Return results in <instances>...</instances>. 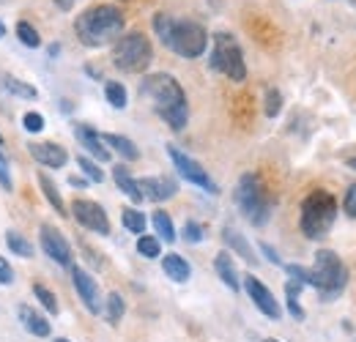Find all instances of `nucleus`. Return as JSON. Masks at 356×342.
<instances>
[{"label": "nucleus", "mask_w": 356, "mask_h": 342, "mask_svg": "<svg viewBox=\"0 0 356 342\" xmlns=\"http://www.w3.org/2000/svg\"><path fill=\"white\" fill-rule=\"evenodd\" d=\"M151 60H154V47L148 42V36H143L137 31L121 36L113 47V63L121 72L140 74V72H145L151 66Z\"/></svg>", "instance_id": "423d86ee"}, {"label": "nucleus", "mask_w": 356, "mask_h": 342, "mask_svg": "<svg viewBox=\"0 0 356 342\" xmlns=\"http://www.w3.org/2000/svg\"><path fill=\"white\" fill-rule=\"evenodd\" d=\"M140 192H143V200H151V203H162V200H170L176 197L178 184L170 175H151V178H140L137 181Z\"/></svg>", "instance_id": "ddd939ff"}, {"label": "nucleus", "mask_w": 356, "mask_h": 342, "mask_svg": "<svg viewBox=\"0 0 356 342\" xmlns=\"http://www.w3.org/2000/svg\"><path fill=\"white\" fill-rule=\"evenodd\" d=\"M22 127L36 134V131H42V129H44V118H42L39 113H28V115L22 118Z\"/></svg>", "instance_id": "4c0bfd02"}, {"label": "nucleus", "mask_w": 356, "mask_h": 342, "mask_svg": "<svg viewBox=\"0 0 356 342\" xmlns=\"http://www.w3.org/2000/svg\"><path fill=\"white\" fill-rule=\"evenodd\" d=\"M121 222H124V227H127L129 233H137V236L145 233V216H143V211H137V209H124Z\"/></svg>", "instance_id": "bb28decb"}, {"label": "nucleus", "mask_w": 356, "mask_h": 342, "mask_svg": "<svg viewBox=\"0 0 356 342\" xmlns=\"http://www.w3.org/2000/svg\"><path fill=\"white\" fill-rule=\"evenodd\" d=\"M140 93L145 99H151L156 115L173 129V131H181L189 121V107H186V93L173 74H148L140 86Z\"/></svg>", "instance_id": "f257e3e1"}, {"label": "nucleus", "mask_w": 356, "mask_h": 342, "mask_svg": "<svg viewBox=\"0 0 356 342\" xmlns=\"http://www.w3.org/2000/svg\"><path fill=\"white\" fill-rule=\"evenodd\" d=\"M39 184H42V192H44V197L49 200V206L58 211L60 216H66L69 211H66V206H63V197H60V192L55 189V184L49 181V175L47 172H39Z\"/></svg>", "instance_id": "5701e85b"}, {"label": "nucleus", "mask_w": 356, "mask_h": 342, "mask_svg": "<svg viewBox=\"0 0 356 342\" xmlns=\"http://www.w3.org/2000/svg\"><path fill=\"white\" fill-rule=\"evenodd\" d=\"M214 268H217V277L222 279L225 285L230 288V291H238L241 288V279H238V271H236V266H233V257L227 255V252H220L217 260H214Z\"/></svg>", "instance_id": "412c9836"}, {"label": "nucleus", "mask_w": 356, "mask_h": 342, "mask_svg": "<svg viewBox=\"0 0 356 342\" xmlns=\"http://www.w3.org/2000/svg\"><path fill=\"white\" fill-rule=\"evenodd\" d=\"M168 156L173 159V168L178 170L181 178H186L189 184L200 186V189H203V192H209V195H217V192H220V186L214 184V178L203 170L192 156H186L184 151H178L176 145H168Z\"/></svg>", "instance_id": "1a4fd4ad"}, {"label": "nucleus", "mask_w": 356, "mask_h": 342, "mask_svg": "<svg viewBox=\"0 0 356 342\" xmlns=\"http://www.w3.org/2000/svg\"><path fill=\"white\" fill-rule=\"evenodd\" d=\"M137 252H140L143 257H148V260L159 257V255H162L159 238H154V236H140V238H137Z\"/></svg>", "instance_id": "7c9ffc66"}, {"label": "nucleus", "mask_w": 356, "mask_h": 342, "mask_svg": "<svg viewBox=\"0 0 356 342\" xmlns=\"http://www.w3.org/2000/svg\"><path fill=\"white\" fill-rule=\"evenodd\" d=\"M113 178H115V184H118V189L132 200V203H143V192H140V186H137V181L132 178V172L129 168H124V165H118V168H113Z\"/></svg>", "instance_id": "aec40b11"}, {"label": "nucleus", "mask_w": 356, "mask_h": 342, "mask_svg": "<svg viewBox=\"0 0 356 342\" xmlns=\"http://www.w3.org/2000/svg\"><path fill=\"white\" fill-rule=\"evenodd\" d=\"M74 31H77V39L86 47H90V49L107 47V44L121 39V33H124V14H121L118 6H110V3L90 6V8H86L77 17Z\"/></svg>", "instance_id": "7ed1b4c3"}, {"label": "nucleus", "mask_w": 356, "mask_h": 342, "mask_svg": "<svg viewBox=\"0 0 356 342\" xmlns=\"http://www.w3.org/2000/svg\"><path fill=\"white\" fill-rule=\"evenodd\" d=\"M72 214H74V219L83 227H88V230L99 233V236H110V219H107V211L99 203H93V200H74L72 203Z\"/></svg>", "instance_id": "9d476101"}, {"label": "nucleus", "mask_w": 356, "mask_h": 342, "mask_svg": "<svg viewBox=\"0 0 356 342\" xmlns=\"http://www.w3.org/2000/svg\"><path fill=\"white\" fill-rule=\"evenodd\" d=\"M154 230L159 233V238H165V241H176V227H173V219L168 211H156L154 214Z\"/></svg>", "instance_id": "a878e982"}, {"label": "nucleus", "mask_w": 356, "mask_h": 342, "mask_svg": "<svg viewBox=\"0 0 356 342\" xmlns=\"http://www.w3.org/2000/svg\"><path fill=\"white\" fill-rule=\"evenodd\" d=\"M28 151H31V156L39 162V165H44V168H63L66 165V159H69V154L60 148V145H55V142H31L28 145Z\"/></svg>", "instance_id": "2eb2a0df"}, {"label": "nucleus", "mask_w": 356, "mask_h": 342, "mask_svg": "<svg viewBox=\"0 0 356 342\" xmlns=\"http://www.w3.org/2000/svg\"><path fill=\"white\" fill-rule=\"evenodd\" d=\"M55 3H58L60 8H69V6H72V0H55Z\"/></svg>", "instance_id": "c03bdc74"}, {"label": "nucleus", "mask_w": 356, "mask_h": 342, "mask_svg": "<svg viewBox=\"0 0 356 342\" xmlns=\"http://www.w3.org/2000/svg\"><path fill=\"white\" fill-rule=\"evenodd\" d=\"M154 31L159 36V42L165 44L168 49H173L176 55L192 60V58H200L206 52V44H209V33L200 22L195 19H176L173 14H156L154 17Z\"/></svg>", "instance_id": "f03ea898"}, {"label": "nucleus", "mask_w": 356, "mask_h": 342, "mask_svg": "<svg viewBox=\"0 0 356 342\" xmlns=\"http://www.w3.org/2000/svg\"><path fill=\"white\" fill-rule=\"evenodd\" d=\"M3 36H6V25L0 22V39H3Z\"/></svg>", "instance_id": "49530a36"}, {"label": "nucleus", "mask_w": 356, "mask_h": 342, "mask_svg": "<svg viewBox=\"0 0 356 342\" xmlns=\"http://www.w3.org/2000/svg\"><path fill=\"white\" fill-rule=\"evenodd\" d=\"M6 244H8V250H11L14 255L33 257V244H31L22 233H17V230H8V233H6Z\"/></svg>", "instance_id": "b1692460"}, {"label": "nucleus", "mask_w": 356, "mask_h": 342, "mask_svg": "<svg viewBox=\"0 0 356 342\" xmlns=\"http://www.w3.org/2000/svg\"><path fill=\"white\" fill-rule=\"evenodd\" d=\"M74 134H77V140L83 142V148L88 151L96 162H107V159H110V148L102 142V137H99L90 127L77 124V127H74Z\"/></svg>", "instance_id": "dca6fc26"}, {"label": "nucleus", "mask_w": 356, "mask_h": 342, "mask_svg": "<svg viewBox=\"0 0 356 342\" xmlns=\"http://www.w3.org/2000/svg\"><path fill=\"white\" fill-rule=\"evenodd\" d=\"M236 203L252 225H258V227L266 225L268 214H271V200H268L264 184L258 181V175H252V172L241 175V181L236 186Z\"/></svg>", "instance_id": "0eeeda50"}, {"label": "nucleus", "mask_w": 356, "mask_h": 342, "mask_svg": "<svg viewBox=\"0 0 356 342\" xmlns=\"http://www.w3.org/2000/svg\"><path fill=\"white\" fill-rule=\"evenodd\" d=\"M0 184L3 189H11V172H8V162L3 159V154H0Z\"/></svg>", "instance_id": "a19ab883"}, {"label": "nucleus", "mask_w": 356, "mask_h": 342, "mask_svg": "<svg viewBox=\"0 0 356 342\" xmlns=\"http://www.w3.org/2000/svg\"><path fill=\"white\" fill-rule=\"evenodd\" d=\"M261 252L266 255L268 263H274V266H280V255H277V252H274V250H271L268 244H261Z\"/></svg>", "instance_id": "79ce46f5"}, {"label": "nucleus", "mask_w": 356, "mask_h": 342, "mask_svg": "<svg viewBox=\"0 0 356 342\" xmlns=\"http://www.w3.org/2000/svg\"><path fill=\"white\" fill-rule=\"evenodd\" d=\"M244 288H247V293H250L252 304H255L266 318H271V320L282 318V307H280V301L274 299V293L268 291L258 277H252V274H250V277H244Z\"/></svg>", "instance_id": "9b49d317"}, {"label": "nucleus", "mask_w": 356, "mask_h": 342, "mask_svg": "<svg viewBox=\"0 0 356 342\" xmlns=\"http://www.w3.org/2000/svg\"><path fill=\"white\" fill-rule=\"evenodd\" d=\"M69 184H72V186H86V178H77V175H72V178H69Z\"/></svg>", "instance_id": "37998d69"}, {"label": "nucleus", "mask_w": 356, "mask_h": 342, "mask_svg": "<svg viewBox=\"0 0 356 342\" xmlns=\"http://www.w3.org/2000/svg\"><path fill=\"white\" fill-rule=\"evenodd\" d=\"M124 312H127V304L121 299V293H110L107 296V320L113 326H118V320L124 318Z\"/></svg>", "instance_id": "c85d7f7f"}, {"label": "nucleus", "mask_w": 356, "mask_h": 342, "mask_svg": "<svg viewBox=\"0 0 356 342\" xmlns=\"http://www.w3.org/2000/svg\"><path fill=\"white\" fill-rule=\"evenodd\" d=\"M280 110H282V96H280V90L268 88L266 90V115L268 118H277Z\"/></svg>", "instance_id": "c9c22d12"}, {"label": "nucleus", "mask_w": 356, "mask_h": 342, "mask_svg": "<svg viewBox=\"0 0 356 342\" xmlns=\"http://www.w3.org/2000/svg\"><path fill=\"white\" fill-rule=\"evenodd\" d=\"M334 219H337V200H334V195H329L326 189L310 192L307 200L302 203V216H299L302 233L307 238H312V241H318V238H323L332 230Z\"/></svg>", "instance_id": "20e7f679"}, {"label": "nucleus", "mask_w": 356, "mask_h": 342, "mask_svg": "<svg viewBox=\"0 0 356 342\" xmlns=\"http://www.w3.org/2000/svg\"><path fill=\"white\" fill-rule=\"evenodd\" d=\"M222 238H225V244L236 252V255H241L250 266H255L258 263V255L252 252V247L247 244V238L238 233V230H233V227H225V233H222Z\"/></svg>", "instance_id": "a211bd4d"}, {"label": "nucleus", "mask_w": 356, "mask_h": 342, "mask_svg": "<svg viewBox=\"0 0 356 342\" xmlns=\"http://www.w3.org/2000/svg\"><path fill=\"white\" fill-rule=\"evenodd\" d=\"M162 268H165V274H168L173 282H186V279H189V274H192L189 263H186L181 255H176V252L165 255V260H162Z\"/></svg>", "instance_id": "4be33fe9"}, {"label": "nucleus", "mask_w": 356, "mask_h": 342, "mask_svg": "<svg viewBox=\"0 0 356 342\" xmlns=\"http://www.w3.org/2000/svg\"><path fill=\"white\" fill-rule=\"evenodd\" d=\"M99 137H102L104 145H110V148H113L115 154H121L127 162H137V159H140V151H137V145H134L129 137L113 134V131H110V134H99Z\"/></svg>", "instance_id": "f3484780"}, {"label": "nucleus", "mask_w": 356, "mask_h": 342, "mask_svg": "<svg viewBox=\"0 0 356 342\" xmlns=\"http://www.w3.org/2000/svg\"><path fill=\"white\" fill-rule=\"evenodd\" d=\"M17 36H19V42L25 44V47H42V36H39V31L31 25V22H19L17 25Z\"/></svg>", "instance_id": "2f4dec72"}, {"label": "nucleus", "mask_w": 356, "mask_h": 342, "mask_svg": "<svg viewBox=\"0 0 356 342\" xmlns=\"http://www.w3.org/2000/svg\"><path fill=\"white\" fill-rule=\"evenodd\" d=\"M346 211L351 219H356V184H351L348 192H346Z\"/></svg>", "instance_id": "58836bf2"}, {"label": "nucleus", "mask_w": 356, "mask_h": 342, "mask_svg": "<svg viewBox=\"0 0 356 342\" xmlns=\"http://www.w3.org/2000/svg\"><path fill=\"white\" fill-rule=\"evenodd\" d=\"M11 282H14V271H11L8 260L0 257V285H11Z\"/></svg>", "instance_id": "ea45409f"}, {"label": "nucleus", "mask_w": 356, "mask_h": 342, "mask_svg": "<svg viewBox=\"0 0 356 342\" xmlns=\"http://www.w3.org/2000/svg\"><path fill=\"white\" fill-rule=\"evenodd\" d=\"M264 342H277V340H264Z\"/></svg>", "instance_id": "09e8293b"}, {"label": "nucleus", "mask_w": 356, "mask_h": 342, "mask_svg": "<svg viewBox=\"0 0 356 342\" xmlns=\"http://www.w3.org/2000/svg\"><path fill=\"white\" fill-rule=\"evenodd\" d=\"M77 165L83 168V172H86V178H88V181H93V184H102V181H104V172H102V168H99L93 159L80 156V159H77Z\"/></svg>", "instance_id": "72a5a7b5"}, {"label": "nucleus", "mask_w": 356, "mask_h": 342, "mask_svg": "<svg viewBox=\"0 0 356 342\" xmlns=\"http://www.w3.org/2000/svg\"><path fill=\"white\" fill-rule=\"evenodd\" d=\"M42 250H44L55 263L72 266V247H69V241L60 236V230H55V227H49V225L42 227Z\"/></svg>", "instance_id": "4468645a"}, {"label": "nucleus", "mask_w": 356, "mask_h": 342, "mask_svg": "<svg viewBox=\"0 0 356 342\" xmlns=\"http://www.w3.org/2000/svg\"><path fill=\"white\" fill-rule=\"evenodd\" d=\"M104 96H107V101L115 110H124L127 107V88L121 86V83H107L104 86Z\"/></svg>", "instance_id": "c756f323"}, {"label": "nucleus", "mask_w": 356, "mask_h": 342, "mask_svg": "<svg viewBox=\"0 0 356 342\" xmlns=\"http://www.w3.org/2000/svg\"><path fill=\"white\" fill-rule=\"evenodd\" d=\"M346 165H348V168H351V170H356V156H351V159H348V162H346Z\"/></svg>", "instance_id": "a18cd8bd"}, {"label": "nucleus", "mask_w": 356, "mask_h": 342, "mask_svg": "<svg viewBox=\"0 0 356 342\" xmlns=\"http://www.w3.org/2000/svg\"><path fill=\"white\" fill-rule=\"evenodd\" d=\"M72 282H74L77 296H80L83 304H86V309L93 312V315H99V309H102V296H99V285H96V279L90 277L86 268L74 266V268H72Z\"/></svg>", "instance_id": "f8f14e48"}, {"label": "nucleus", "mask_w": 356, "mask_h": 342, "mask_svg": "<svg viewBox=\"0 0 356 342\" xmlns=\"http://www.w3.org/2000/svg\"><path fill=\"white\" fill-rule=\"evenodd\" d=\"M211 66H214L217 72H222L225 77H230L233 83H244V80H247L244 52H241L238 42H236L230 33H217V36H214Z\"/></svg>", "instance_id": "6e6552de"}, {"label": "nucleus", "mask_w": 356, "mask_h": 342, "mask_svg": "<svg viewBox=\"0 0 356 342\" xmlns=\"http://www.w3.org/2000/svg\"><path fill=\"white\" fill-rule=\"evenodd\" d=\"M55 342H69V340H63V337H58V340H55Z\"/></svg>", "instance_id": "de8ad7c7"}, {"label": "nucleus", "mask_w": 356, "mask_h": 342, "mask_svg": "<svg viewBox=\"0 0 356 342\" xmlns=\"http://www.w3.org/2000/svg\"><path fill=\"white\" fill-rule=\"evenodd\" d=\"M299 291H302V285H299V282H293V279L285 285V293H288V312H291L296 320H302V318H305V309L299 307Z\"/></svg>", "instance_id": "cd10ccee"}, {"label": "nucleus", "mask_w": 356, "mask_h": 342, "mask_svg": "<svg viewBox=\"0 0 356 342\" xmlns=\"http://www.w3.org/2000/svg\"><path fill=\"white\" fill-rule=\"evenodd\" d=\"M3 90H8L11 96H19V99H36L39 96V90L33 86H28V83H22V80H17V77H3Z\"/></svg>", "instance_id": "393cba45"}, {"label": "nucleus", "mask_w": 356, "mask_h": 342, "mask_svg": "<svg viewBox=\"0 0 356 342\" xmlns=\"http://www.w3.org/2000/svg\"><path fill=\"white\" fill-rule=\"evenodd\" d=\"M285 271L291 274V279H293V282H299V285H312L310 268H305V266H296V263H288V266H285Z\"/></svg>", "instance_id": "f704fd0d"}, {"label": "nucleus", "mask_w": 356, "mask_h": 342, "mask_svg": "<svg viewBox=\"0 0 356 342\" xmlns=\"http://www.w3.org/2000/svg\"><path fill=\"white\" fill-rule=\"evenodd\" d=\"M310 274L312 288H318L326 301L340 296L346 291V285H348V268L337 257V252H332V250H318L315 252V263H312Z\"/></svg>", "instance_id": "39448f33"}, {"label": "nucleus", "mask_w": 356, "mask_h": 342, "mask_svg": "<svg viewBox=\"0 0 356 342\" xmlns=\"http://www.w3.org/2000/svg\"><path fill=\"white\" fill-rule=\"evenodd\" d=\"M33 296L42 301V307H44L47 312H58V299H55V293L49 291V288H44V285H33Z\"/></svg>", "instance_id": "473e14b6"}, {"label": "nucleus", "mask_w": 356, "mask_h": 342, "mask_svg": "<svg viewBox=\"0 0 356 342\" xmlns=\"http://www.w3.org/2000/svg\"><path fill=\"white\" fill-rule=\"evenodd\" d=\"M184 241H186V244H200V241H203V225L186 222V225H184Z\"/></svg>", "instance_id": "e433bc0d"}, {"label": "nucleus", "mask_w": 356, "mask_h": 342, "mask_svg": "<svg viewBox=\"0 0 356 342\" xmlns=\"http://www.w3.org/2000/svg\"><path fill=\"white\" fill-rule=\"evenodd\" d=\"M19 320L33 337H47L49 334V320L44 315H39L36 309H31V307H19Z\"/></svg>", "instance_id": "6ab92c4d"}]
</instances>
